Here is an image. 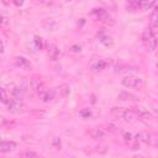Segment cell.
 Here are the masks:
<instances>
[{"mask_svg": "<svg viewBox=\"0 0 158 158\" xmlns=\"http://www.w3.org/2000/svg\"><path fill=\"white\" fill-rule=\"evenodd\" d=\"M142 43L144 48L149 52H153L157 47V38L154 36V32L151 28H146L142 32Z\"/></svg>", "mask_w": 158, "mask_h": 158, "instance_id": "6da1fadb", "label": "cell"}, {"mask_svg": "<svg viewBox=\"0 0 158 158\" xmlns=\"http://www.w3.org/2000/svg\"><path fill=\"white\" fill-rule=\"evenodd\" d=\"M122 85L126 88H132V89H142L144 86V81L135 75H127L122 79Z\"/></svg>", "mask_w": 158, "mask_h": 158, "instance_id": "7a4b0ae2", "label": "cell"}, {"mask_svg": "<svg viewBox=\"0 0 158 158\" xmlns=\"http://www.w3.org/2000/svg\"><path fill=\"white\" fill-rule=\"evenodd\" d=\"M91 14L95 15L96 20H99V21H101V22H105V23H114L112 17L110 16V14H109L105 9H94Z\"/></svg>", "mask_w": 158, "mask_h": 158, "instance_id": "3957f363", "label": "cell"}, {"mask_svg": "<svg viewBox=\"0 0 158 158\" xmlns=\"http://www.w3.org/2000/svg\"><path fill=\"white\" fill-rule=\"evenodd\" d=\"M25 109H26V106L23 105V102L20 101V100H16V99H14V98H11L10 102L7 104V110H9L10 112H12V114L23 112Z\"/></svg>", "mask_w": 158, "mask_h": 158, "instance_id": "277c9868", "label": "cell"}, {"mask_svg": "<svg viewBox=\"0 0 158 158\" xmlns=\"http://www.w3.org/2000/svg\"><path fill=\"white\" fill-rule=\"evenodd\" d=\"M14 62H15V65L19 67V68H21V69H25V70L32 69L31 62H30L28 59H26L25 57H22V56H16V57L14 58Z\"/></svg>", "mask_w": 158, "mask_h": 158, "instance_id": "5b68a950", "label": "cell"}, {"mask_svg": "<svg viewBox=\"0 0 158 158\" xmlns=\"http://www.w3.org/2000/svg\"><path fill=\"white\" fill-rule=\"evenodd\" d=\"M30 86H31V89H32L33 91L38 93V91L43 88V80H42V78H41L40 75L32 77L31 80H30Z\"/></svg>", "mask_w": 158, "mask_h": 158, "instance_id": "8992f818", "label": "cell"}, {"mask_svg": "<svg viewBox=\"0 0 158 158\" xmlns=\"http://www.w3.org/2000/svg\"><path fill=\"white\" fill-rule=\"evenodd\" d=\"M47 53H48V57L51 60H58L60 58V51L56 44H49Z\"/></svg>", "mask_w": 158, "mask_h": 158, "instance_id": "52a82bcc", "label": "cell"}, {"mask_svg": "<svg viewBox=\"0 0 158 158\" xmlns=\"http://www.w3.org/2000/svg\"><path fill=\"white\" fill-rule=\"evenodd\" d=\"M126 112H127V109L117 107V106L112 107V109H111V111H110V114H111V116H112V117H115V118H123V120H125Z\"/></svg>", "mask_w": 158, "mask_h": 158, "instance_id": "ba28073f", "label": "cell"}, {"mask_svg": "<svg viewBox=\"0 0 158 158\" xmlns=\"http://www.w3.org/2000/svg\"><path fill=\"white\" fill-rule=\"evenodd\" d=\"M16 146H17V143L14 142V141H2L0 143V151L2 153H6V152H10V151L15 149Z\"/></svg>", "mask_w": 158, "mask_h": 158, "instance_id": "9c48e42d", "label": "cell"}, {"mask_svg": "<svg viewBox=\"0 0 158 158\" xmlns=\"http://www.w3.org/2000/svg\"><path fill=\"white\" fill-rule=\"evenodd\" d=\"M132 111L136 114L137 117H141V118H148L151 117V112L148 110H146L144 107H132Z\"/></svg>", "mask_w": 158, "mask_h": 158, "instance_id": "30bf717a", "label": "cell"}, {"mask_svg": "<svg viewBox=\"0 0 158 158\" xmlns=\"http://www.w3.org/2000/svg\"><path fill=\"white\" fill-rule=\"evenodd\" d=\"M131 70H139V68L132 67V65H128V64H118V65L115 67L116 73H127V72H131Z\"/></svg>", "mask_w": 158, "mask_h": 158, "instance_id": "8fae6325", "label": "cell"}, {"mask_svg": "<svg viewBox=\"0 0 158 158\" xmlns=\"http://www.w3.org/2000/svg\"><path fill=\"white\" fill-rule=\"evenodd\" d=\"M109 65H110V62H109V60H106V59H99L98 62H95V63L93 64L91 69L95 70V72H98V70H102V69H105V68L109 67Z\"/></svg>", "mask_w": 158, "mask_h": 158, "instance_id": "7c38bea8", "label": "cell"}, {"mask_svg": "<svg viewBox=\"0 0 158 158\" xmlns=\"http://www.w3.org/2000/svg\"><path fill=\"white\" fill-rule=\"evenodd\" d=\"M99 41H100L104 46H106V47H111V46L114 44L112 38H111L109 35H106V33H100V35H99Z\"/></svg>", "mask_w": 158, "mask_h": 158, "instance_id": "4fadbf2b", "label": "cell"}, {"mask_svg": "<svg viewBox=\"0 0 158 158\" xmlns=\"http://www.w3.org/2000/svg\"><path fill=\"white\" fill-rule=\"evenodd\" d=\"M136 142L137 143H149V135L148 133H138L136 136Z\"/></svg>", "mask_w": 158, "mask_h": 158, "instance_id": "5bb4252c", "label": "cell"}, {"mask_svg": "<svg viewBox=\"0 0 158 158\" xmlns=\"http://www.w3.org/2000/svg\"><path fill=\"white\" fill-rule=\"evenodd\" d=\"M156 5H157V2H154V1H139V7L142 10H152Z\"/></svg>", "mask_w": 158, "mask_h": 158, "instance_id": "9a60e30c", "label": "cell"}, {"mask_svg": "<svg viewBox=\"0 0 158 158\" xmlns=\"http://www.w3.org/2000/svg\"><path fill=\"white\" fill-rule=\"evenodd\" d=\"M117 99H118V100H123V101H125V100H137L135 95L128 94V93H126V91L120 93V94L117 95Z\"/></svg>", "mask_w": 158, "mask_h": 158, "instance_id": "2e32d148", "label": "cell"}, {"mask_svg": "<svg viewBox=\"0 0 158 158\" xmlns=\"http://www.w3.org/2000/svg\"><path fill=\"white\" fill-rule=\"evenodd\" d=\"M90 136H91L94 139H101V138L104 137V132H102L101 130H99V128H93V130L90 131Z\"/></svg>", "mask_w": 158, "mask_h": 158, "instance_id": "e0dca14e", "label": "cell"}, {"mask_svg": "<svg viewBox=\"0 0 158 158\" xmlns=\"http://www.w3.org/2000/svg\"><path fill=\"white\" fill-rule=\"evenodd\" d=\"M10 100H11V98H10V94H7V91H6V89L5 88H2L1 89V101L4 102V104H9L10 102Z\"/></svg>", "mask_w": 158, "mask_h": 158, "instance_id": "ac0fdd59", "label": "cell"}, {"mask_svg": "<svg viewBox=\"0 0 158 158\" xmlns=\"http://www.w3.org/2000/svg\"><path fill=\"white\" fill-rule=\"evenodd\" d=\"M151 22L154 27H158V9H156L151 15Z\"/></svg>", "mask_w": 158, "mask_h": 158, "instance_id": "d6986e66", "label": "cell"}, {"mask_svg": "<svg viewBox=\"0 0 158 158\" xmlns=\"http://www.w3.org/2000/svg\"><path fill=\"white\" fill-rule=\"evenodd\" d=\"M33 43H35V48L36 49H41L42 48V38L41 37L35 36L33 37Z\"/></svg>", "mask_w": 158, "mask_h": 158, "instance_id": "ffe728a7", "label": "cell"}, {"mask_svg": "<svg viewBox=\"0 0 158 158\" xmlns=\"http://www.w3.org/2000/svg\"><path fill=\"white\" fill-rule=\"evenodd\" d=\"M139 7V1H130L127 2V9L130 10H137Z\"/></svg>", "mask_w": 158, "mask_h": 158, "instance_id": "44dd1931", "label": "cell"}, {"mask_svg": "<svg viewBox=\"0 0 158 158\" xmlns=\"http://www.w3.org/2000/svg\"><path fill=\"white\" fill-rule=\"evenodd\" d=\"M22 158H38L37 153H35L33 151H26L23 154H22Z\"/></svg>", "mask_w": 158, "mask_h": 158, "instance_id": "7402d4cb", "label": "cell"}, {"mask_svg": "<svg viewBox=\"0 0 158 158\" xmlns=\"http://www.w3.org/2000/svg\"><path fill=\"white\" fill-rule=\"evenodd\" d=\"M80 115H81L83 117L88 118V117L91 115V112H90V110H89V109H84V110H81V111H80Z\"/></svg>", "mask_w": 158, "mask_h": 158, "instance_id": "603a6c76", "label": "cell"}, {"mask_svg": "<svg viewBox=\"0 0 158 158\" xmlns=\"http://www.w3.org/2000/svg\"><path fill=\"white\" fill-rule=\"evenodd\" d=\"M80 49H81V46H79V44H74V46L70 47L72 52H80Z\"/></svg>", "mask_w": 158, "mask_h": 158, "instance_id": "cb8c5ba5", "label": "cell"}, {"mask_svg": "<svg viewBox=\"0 0 158 158\" xmlns=\"http://www.w3.org/2000/svg\"><path fill=\"white\" fill-rule=\"evenodd\" d=\"M53 144H54L57 148H59V147H60V141H59V138H58V137L53 138Z\"/></svg>", "mask_w": 158, "mask_h": 158, "instance_id": "d4e9b609", "label": "cell"}, {"mask_svg": "<svg viewBox=\"0 0 158 158\" xmlns=\"http://www.w3.org/2000/svg\"><path fill=\"white\" fill-rule=\"evenodd\" d=\"M6 22H7V19L5 17V15H1V23H2V26L6 25Z\"/></svg>", "mask_w": 158, "mask_h": 158, "instance_id": "484cf974", "label": "cell"}, {"mask_svg": "<svg viewBox=\"0 0 158 158\" xmlns=\"http://www.w3.org/2000/svg\"><path fill=\"white\" fill-rule=\"evenodd\" d=\"M123 137H125V139H126V141H130V139H131V137H132V135H131V133H125V135H123Z\"/></svg>", "mask_w": 158, "mask_h": 158, "instance_id": "4316f807", "label": "cell"}, {"mask_svg": "<svg viewBox=\"0 0 158 158\" xmlns=\"http://www.w3.org/2000/svg\"><path fill=\"white\" fill-rule=\"evenodd\" d=\"M133 158H143V157H142V156H135Z\"/></svg>", "mask_w": 158, "mask_h": 158, "instance_id": "83f0119b", "label": "cell"}]
</instances>
